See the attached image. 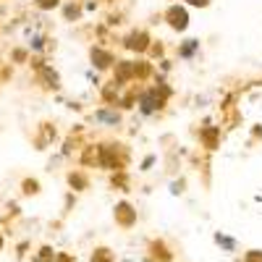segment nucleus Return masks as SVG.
<instances>
[{
  "mask_svg": "<svg viewBox=\"0 0 262 262\" xmlns=\"http://www.w3.org/2000/svg\"><path fill=\"white\" fill-rule=\"evenodd\" d=\"M212 242L221 247V252H226V254L238 252V242H236L231 233H226V231H215V233H212Z\"/></svg>",
  "mask_w": 262,
  "mask_h": 262,
  "instance_id": "nucleus-19",
  "label": "nucleus"
},
{
  "mask_svg": "<svg viewBox=\"0 0 262 262\" xmlns=\"http://www.w3.org/2000/svg\"><path fill=\"white\" fill-rule=\"evenodd\" d=\"M66 184H69V189L74 194H81L92 186V179H90V173L81 170V168H71L69 173H66Z\"/></svg>",
  "mask_w": 262,
  "mask_h": 262,
  "instance_id": "nucleus-15",
  "label": "nucleus"
},
{
  "mask_svg": "<svg viewBox=\"0 0 262 262\" xmlns=\"http://www.w3.org/2000/svg\"><path fill=\"white\" fill-rule=\"evenodd\" d=\"M32 6H34L37 11H42V13H53L55 8L63 6V0H32Z\"/></svg>",
  "mask_w": 262,
  "mask_h": 262,
  "instance_id": "nucleus-26",
  "label": "nucleus"
},
{
  "mask_svg": "<svg viewBox=\"0 0 262 262\" xmlns=\"http://www.w3.org/2000/svg\"><path fill=\"white\" fill-rule=\"evenodd\" d=\"M165 107H168V100L163 95H158L155 86H152V84L142 86V92L137 97V113L142 118H155V116H160L165 111Z\"/></svg>",
  "mask_w": 262,
  "mask_h": 262,
  "instance_id": "nucleus-3",
  "label": "nucleus"
},
{
  "mask_svg": "<svg viewBox=\"0 0 262 262\" xmlns=\"http://www.w3.org/2000/svg\"><path fill=\"white\" fill-rule=\"evenodd\" d=\"M18 189H21V194H24V196H37V194L42 191V184H39V179L27 176V179H21Z\"/></svg>",
  "mask_w": 262,
  "mask_h": 262,
  "instance_id": "nucleus-22",
  "label": "nucleus"
},
{
  "mask_svg": "<svg viewBox=\"0 0 262 262\" xmlns=\"http://www.w3.org/2000/svg\"><path fill=\"white\" fill-rule=\"evenodd\" d=\"M262 139V123H254L252 126V142H259Z\"/></svg>",
  "mask_w": 262,
  "mask_h": 262,
  "instance_id": "nucleus-37",
  "label": "nucleus"
},
{
  "mask_svg": "<svg viewBox=\"0 0 262 262\" xmlns=\"http://www.w3.org/2000/svg\"><path fill=\"white\" fill-rule=\"evenodd\" d=\"M27 249H29V244H27V242H24V244H18V252H16V254H18V257H24V254H27Z\"/></svg>",
  "mask_w": 262,
  "mask_h": 262,
  "instance_id": "nucleus-39",
  "label": "nucleus"
},
{
  "mask_svg": "<svg viewBox=\"0 0 262 262\" xmlns=\"http://www.w3.org/2000/svg\"><path fill=\"white\" fill-rule=\"evenodd\" d=\"M158 165V155H152V152H149V155H144L142 158V163H139V170L142 173H149L152 168H155Z\"/></svg>",
  "mask_w": 262,
  "mask_h": 262,
  "instance_id": "nucleus-30",
  "label": "nucleus"
},
{
  "mask_svg": "<svg viewBox=\"0 0 262 262\" xmlns=\"http://www.w3.org/2000/svg\"><path fill=\"white\" fill-rule=\"evenodd\" d=\"M6 210H8V215H18V205H16V202H8Z\"/></svg>",
  "mask_w": 262,
  "mask_h": 262,
  "instance_id": "nucleus-38",
  "label": "nucleus"
},
{
  "mask_svg": "<svg viewBox=\"0 0 262 262\" xmlns=\"http://www.w3.org/2000/svg\"><path fill=\"white\" fill-rule=\"evenodd\" d=\"M113 84L118 90H126V86L134 84V58H118V63L113 66Z\"/></svg>",
  "mask_w": 262,
  "mask_h": 262,
  "instance_id": "nucleus-8",
  "label": "nucleus"
},
{
  "mask_svg": "<svg viewBox=\"0 0 262 262\" xmlns=\"http://www.w3.org/2000/svg\"><path fill=\"white\" fill-rule=\"evenodd\" d=\"M202 55V42L200 37H184L179 45H176V58L184 60V63H191Z\"/></svg>",
  "mask_w": 262,
  "mask_h": 262,
  "instance_id": "nucleus-11",
  "label": "nucleus"
},
{
  "mask_svg": "<svg viewBox=\"0 0 262 262\" xmlns=\"http://www.w3.org/2000/svg\"><path fill=\"white\" fill-rule=\"evenodd\" d=\"M27 48H29V53L32 55H42L45 58L50 50H55V42L45 34V32H29V39H27Z\"/></svg>",
  "mask_w": 262,
  "mask_h": 262,
  "instance_id": "nucleus-12",
  "label": "nucleus"
},
{
  "mask_svg": "<svg viewBox=\"0 0 262 262\" xmlns=\"http://www.w3.org/2000/svg\"><path fill=\"white\" fill-rule=\"evenodd\" d=\"M60 18L66 21V24H76V21L84 18V6L81 0H63L60 6Z\"/></svg>",
  "mask_w": 262,
  "mask_h": 262,
  "instance_id": "nucleus-17",
  "label": "nucleus"
},
{
  "mask_svg": "<svg viewBox=\"0 0 262 262\" xmlns=\"http://www.w3.org/2000/svg\"><path fill=\"white\" fill-rule=\"evenodd\" d=\"M155 69H158V74H160V76H168V74L173 71V60H170V58H163V60H158Z\"/></svg>",
  "mask_w": 262,
  "mask_h": 262,
  "instance_id": "nucleus-31",
  "label": "nucleus"
},
{
  "mask_svg": "<svg viewBox=\"0 0 262 262\" xmlns=\"http://www.w3.org/2000/svg\"><path fill=\"white\" fill-rule=\"evenodd\" d=\"M147 55H149V60H152V63H158V60L168 58V55H165V45H163L160 39H155V42H152V45H149V53H147Z\"/></svg>",
  "mask_w": 262,
  "mask_h": 262,
  "instance_id": "nucleus-27",
  "label": "nucleus"
},
{
  "mask_svg": "<svg viewBox=\"0 0 262 262\" xmlns=\"http://www.w3.org/2000/svg\"><path fill=\"white\" fill-rule=\"evenodd\" d=\"M242 262H262V249H249V252H244Z\"/></svg>",
  "mask_w": 262,
  "mask_h": 262,
  "instance_id": "nucleus-33",
  "label": "nucleus"
},
{
  "mask_svg": "<svg viewBox=\"0 0 262 262\" xmlns=\"http://www.w3.org/2000/svg\"><path fill=\"white\" fill-rule=\"evenodd\" d=\"M29 66H32V71H34L37 84H39L45 92H58L60 86H63L60 74L53 69V63H48V58H42V55H32Z\"/></svg>",
  "mask_w": 262,
  "mask_h": 262,
  "instance_id": "nucleus-2",
  "label": "nucleus"
},
{
  "mask_svg": "<svg viewBox=\"0 0 262 262\" xmlns=\"http://www.w3.org/2000/svg\"><path fill=\"white\" fill-rule=\"evenodd\" d=\"M53 142H58V128H55V123L42 121V123L37 126V134H34V147H37V149H48V147H53Z\"/></svg>",
  "mask_w": 262,
  "mask_h": 262,
  "instance_id": "nucleus-13",
  "label": "nucleus"
},
{
  "mask_svg": "<svg viewBox=\"0 0 262 262\" xmlns=\"http://www.w3.org/2000/svg\"><path fill=\"white\" fill-rule=\"evenodd\" d=\"M81 6H84V13H95L100 8V0H81Z\"/></svg>",
  "mask_w": 262,
  "mask_h": 262,
  "instance_id": "nucleus-35",
  "label": "nucleus"
},
{
  "mask_svg": "<svg viewBox=\"0 0 262 262\" xmlns=\"http://www.w3.org/2000/svg\"><path fill=\"white\" fill-rule=\"evenodd\" d=\"M79 163L84 168H97V144H84L79 152Z\"/></svg>",
  "mask_w": 262,
  "mask_h": 262,
  "instance_id": "nucleus-21",
  "label": "nucleus"
},
{
  "mask_svg": "<svg viewBox=\"0 0 262 262\" xmlns=\"http://www.w3.org/2000/svg\"><path fill=\"white\" fill-rule=\"evenodd\" d=\"M200 144L207 149V152H215L217 147H221V139H223V128L215 126L210 121H205V126H200Z\"/></svg>",
  "mask_w": 262,
  "mask_h": 262,
  "instance_id": "nucleus-10",
  "label": "nucleus"
},
{
  "mask_svg": "<svg viewBox=\"0 0 262 262\" xmlns=\"http://www.w3.org/2000/svg\"><path fill=\"white\" fill-rule=\"evenodd\" d=\"M118 63V55L107 48V45H90V66L97 71V74H105V71H113V66Z\"/></svg>",
  "mask_w": 262,
  "mask_h": 262,
  "instance_id": "nucleus-6",
  "label": "nucleus"
},
{
  "mask_svg": "<svg viewBox=\"0 0 262 262\" xmlns=\"http://www.w3.org/2000/svg\"><path fill=\"white\" fill-rule=\"evenodd\" d=\"M3 249H6V236L0 233V252H3Z\"/></svg>",
  "mask_w": 262,
  "mask_h": 262,
  "instance_id": "nucleus-40",
  "label": "nucleus"
},
{
  "mask_svg": "<svg viewBox=\"0 0 262 262\" xmlns=\"http://www.w3.org/2000/svg\"><path fill=\"white\" fill-rule=\"evenodd\" d=\"M155 42V37L149 34V29L144 27H134V29H128L123 37H121V48L131 55H137V58H144L149 53V45Z\"/></svg>",
  "mask_w": 262,
  "mask_h": 262,
  "instance_id": "nucleus-4",
  "label": "nucleus"
},
{
  "mask_svg": "<svg viewBox=\"0 0 262 262\" xmlns=\"http://www.w3.org/2000/svg\"><path fill=\"white\" fill-rule=\"evenodd\" d=\"M160 18L165 21V27L173 29L176 34H184V32L191 27V13H189V8H186L184 3H170V6L163 11Z\"/></svg>",
  "mask_w": 262,
  "mask_h": 262,
  "instance_id": "nucleus-5",
  "label": "nucleus"
},
{
  "mask_svg": "<svg viewBox=\"0 0 262 262\" xmlns=\"http://www.w3.org/2000/svg\"><path fill=\"white\" fill-rule=\"evenodd\" d=\"M168 191H170L173 196H181V194L186 191V179H173V181L168 184Z\"/></svg>",
  "mask_w": 262,
  "mask_h": 262,
  "instance_id": "nucleus-29",
  "label": "nucleus"
},
{
  "mask_svg": "<svg viewBox=\"0 0 262 262\" xmlns=\"http://www.w3.org/2000/svg\"><path fill=\"white\" fill-rule=\"evenodd\" d=\"M92 121L105 126V128H121L123 126V111H118L113 105H100L92 113Z\"/></svg>",
  "mask_w": 262,
  "mask_h": 262,
  "instance_id": "nucleus-9",
  "label": "nucleus"
},
{
  "mask_svg": "<svg viewBox=\"0 0 262 262\" xmlns=\"http://www.w3.org/2000/svg\"><path fill=\"white\" fill-rule=\"evenodd\" d=\"M11 60H13V63H18V66H21V63H29V60H32V53H29V48H27V45L13 48V50H11Z\"/></svg>",
  "mask_w": 262,
  "mask_h": 262,
  "instance_id": "nucleus-28",
  "label": "nucleus"
},
{
  "mask_svg": "<svg viewBox=\"0 0 262 262\" xmlns=\"http://www.w3.org/2000/svg\"><path fill=\"white\" fill-rule=\"evenodd\" d=\"M113 221H116L118 228L131 231V228H137V223H139V212H137V207L131 205L128 200H121L113 207Z\"/></svg>",
  "mask_w": 262,
  "mask_h": 262,
  "instance_id": "nucleus-7",
  "label": "nucleus"
},
{
  "mask_svg": "<svg viewBox=\"0 0 262 262\" xmlns=\"http://www.w3.org/2000/svg\"><path fill=\"white\" fill-rule=\"evenodd\" d=\"M147 259L149 262H173V249L163 238H152L147 244Z\"/></svg>",
  "mask_w": 262,
  "mask_h": 262,
  "instance_id": "nucleus-14",
  "label": "nucleus"
},
{
  "mask_svg": "<svg viewBox=\"0 0 262 262\" xmlns=\"http://www.w3.org/2000/svg\"><path fill=\"white\" fill-rule=\"evenodd\" d=\"M55 249L50 247V244H42L37 252H34V257H32V262H55Z\"/></svg>",
  "mask_w": 262,
  "mask_h": 262,
  "instance_id": "nucleus-24",
  "label": "nucleus"
},
{
  "mask_svg": "<svg viewBox=\"0 0 262 262\" xmlns=\"http://www.w3.org/2000/svg\"><path fill=\"white\" fill-rule=\"evenodd\" d=\"M90 262H116V254H113V249H107V247H95Z\"/></svg>",
  "mask_w": 262,
  "mask_h": 262,
  "instance_id": "nucleus-25",
  "label": "nucleus"
},
{
  "mask_svg": "<svg viewBox=\"0 0 262 262\" xmlns=\"http://www.w3.org/2000/svg\"><path fill=\"white\" fill-rule=\"evenodd\" d=\"M155 74L158 69L149 58H134V84H147L155 79Z\"/></svg>",
  "mask_w": 262,
  "mask_h": 262,
  "instance_id": "nucleus-16",
  "label": "nucleus"
},
{
  "mask_svg": "<svg viewBox=\"0 0 262 262\" xmlns=\"http://www.w3.org/2000/svg\"><path fill=\"white\" fill-rule=\"evenodd\" d=\"M121 92H123V90H118V86H116L113 81H105V84L100 86V97H102V105H113V107H118Z\"/></svg>",
  "mask_w": 262,
  "mask_h": 262,
  "instance_id": "nucleus-20",
  "label": "nucleus"
},
{
  "mask_svg": "<svg viewBox=\"0 0 262 262\" xmlns=\"http://www.w3.org/2000/svg\"><path fill=\"white\" fill-rule=\"evenodd\" d=\"M111 186L118 189V191H131V176H128V170L111 173Z\"/></svg>",
  "mask_w": 262,
  "mask_h": 262,
  "instance_id": "nucleus-23",
  "label": "nucleus"
},
{
  "mask_svg": "<svg viewBox=\"0 0 262 262\" xmlns=\"http://www.w3.org/2000/svg\"><path fill=\"white\" fill-rule=\"evenodd\" d=\"M55 262H76V257L71 252H58L55 254Z\"/></svg>",
  "mask_w": 262,
  "mask_h": 262,
  "instance_id": "nucleus-36",
  "label": "nucleus"
},
{
  "mask_svg": "<svg viewBox=\"0 0 262 262\" xmlns=\"http://www.w3.org/2000/svg\"><path fill=\"white\" fill-rule=\"evenodd\" d=\"M81 147H84L81 144V128H74L60 144V158H71L74 152H81Z\"/></svg>",
  "mask_w": 262,
  "mask_h": 262,
  "instance_id": "nucleus-18",
  "label": "nucleus"
},
{
  "mask_svg": "<svg viewBox=\"0 0 262 262\" xmlns=\"http://www.w3.org/2000/svg\"><path fill=\"white\" fill-rule=\"evenodd\" d=\"M128 149L121 142H97V168L105 173H121L128 168Z\"/></svg>",
  "mask_w": 262,
  "mask_h": 262,
  "instance_id": "nucleus-1",
  "label": "nucleus"
},
{
  "mask_svg": "<svg viewBox=\"0 0 262 262\" xmlns=\"http://www.w3.org/2000/svg\"><path fill=\"white\" fill-rule=\"evenodd\" d=\"M84 76H86V81H90L92 86H97V90H100V86H102V81H100V74H97L95 69H90V71H86Z\"/></svg>",
  "mask_w": 262,
  "mask_h": 262,
  "instance_id": "nucleus-34",
  "label": "nucleus"
},
{
  "mask_svg": "<svg viewBox=\"0 0 262 262\" xmlns=\"http://www.w3.org/2000/svg\"><path fill=\"white\" fill-rule=\"evenodd\" d=\"M181 3H184L186 8H200V11H205V8L212 6V0H181Z\"/></svg>",
  "mask_w": 262,
  "mask_h": 262,
  "instance_id": "nucleus-32",
  "label": "nucleus"
}]
</instances>
